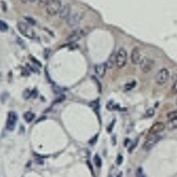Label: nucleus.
Segmentation results:
<instances>
[{
    "label": "nucleus",
    "mask_w": 177,
    "mask_h": 177,
    "mask_svg": "<svg viewBox=\"0 0 177 177\" xmlns=\"http://www.w3.org/2000/svg\"><path fill=\"white\" fill-rule=\"evenodd\" d=\"M154 110L152 108H150L148 110H147L146 114H145V116L147 117H151V116H153L154 114Z\"/></svg>",
    "instance_id": "obj_22"
},
{
    "label": "nucleus",
    "mask_w": 177,
    "mask_h": 177,
    "mask_svg": "<svg viewBox=\"0 0 177 177\" xmlns=\"http://www.w3.org/2000/svg\"><path fill=\"white\" fill-rule=\"evenodd\" d=\"M127 60V53L124 48H121L116 55V66L121 69L125 66Z\"/></svg>",
    "instance_id": "obj_3"
},
{
    "label": "nucleus",
    "mask_w": 177,
    "mask_h": 177,
    "mask_svg": "<svg viewBox=\"0 0 177 177\" xmlns=\"http://www.w3.org/2000/svg\"><path fill=\"white\" fill-rule=\"evenodd\" d=\"M35 114L31 112H27L24 115V119L27 123H30L35 118Z\"/></svg>",
    "instance_id": "obj_16"
},
{
    "label": "nucleus",
    "mask_w": 177,
    "mask_h": 177,
    "mask_svg": "<svg viewBox=\"0 0 177 177\" xmlns=\"http://www.w3.org/2000/svg\"><path fill=\"white\" fill-rule=\"evenodd\" d=\"M106 64L107 69H110L114 67V64H116V55L114 54H112L110 56L108 61Z\"/></svg>",
    "instance_id": "obj_14"
},
{
    "label": "nucleus",
    "mask_w": 177,
    "mask_h": 177,
    "mask_svg": "<svg viewBox=\"0 0 177 177\" xmlns=\"http://www.w3.org/2000/svg\"><path fill=\"white\" fill-rule=\"evenodd\" d=\"M169 78V73L165 68L160 69L155 75V81L159 85H163L167 82Z\"/></svg>",
    "instance_id": "obj_4"
},
{
    "label": "nucleus",
    "mask_w": 177,
    "mask_h": 177,
    "mask_svg": "<svg viewBox=\"0 0 177 177\" xmlns=\"http://www.w3.org/2000/svg\"><path fill=\"white\" fill-rule=\"evenodd\" d=\"M18 120V116L15 112H10L9 113L8 119L6 123V128L9 131L14 130Z\"/></svg>",
    "instance_id": "obj_9"
},
{
    "label": "nucleus",
    "mask_w": 177,
    "mask_h": 177,
    "mask_svg": "<svg viewBox=\"0 0 177 177\" xmlns=\"http://www.w3.org/2000/svg\"><path fill=\"white\" fill-rule=\"evenodd\" d=\"M136 85V82L135 81H132V82L127 83L125 85V89L127 91H130L132 89H133L135 87Z\"/></svg>",
    "instance_id": "obj_18"
},
{
    "label": "nucleus",
    "mask_w": 177,
    "mask_h": 177,
    "mask_svg": "<svg viewBox=\"0 0 177 177\" xmlns=\"http://www.w3.org/2000/svg\"><path fill=\"white\" fill-rule=\"evenodd\" d=\"M49 1V0H36L35 2L37 3L39 5L43 6V7H46Z\"/></svg>",
    "instance_id": "obj_23"
},
{
    "label": "nucleus",
    "mask_w": 177,
    "mask_h": 177,
    "mask_svg": "<svg viewBox=\"0 0 177 177\" xmlns=\"http://www.w3.org/2000/svg\"><path fill=\"white\" fill-rule=\"evenodd\" d=\"M31 96V92L29 90L27 89L25 90V91L24 92V94H23V97L25 99H29Z\"/></svg>",
    "instance_id": "obj_24"
},
{
    "label": "nucleus",
    "mask_w": 177,
    "mask_h": 177,
    "mask_svg": "<svg viewBox=\"0 0 177 177\" xmlns=\"http://www.w3.org/2000/svg\"><path fill=\"white\" fill-rule=\"evenodd\" d=\"M122 161H123V157H122V156L119 155L118 158H117L116 163L118 164L119 165H120L122 163Z\"/></svg>",
    "instance_id": "obj_25"
},
{
    "label": "nucleus",
    "mask_w": 177,
    "mask_h": 177,
    "mask_svg": "<svg viewBox=\"0 0 177 177\" xmlns=\"http://www.w3.org/2000/svg\"><path fill=\"white\" fill-rule=\"evenodd\" d=\"M17 29L20 33L29 39H34L35 36V33L28 25L23 22H18L17 25Z\"/></svg>",
    "instance_id": "obj_2"
},
{
    "label": "nucleus",
    "mask_w": 177,
    "mask_h": 177,
    "mask_svg": "<svg viewBox=\"0 0 177 177\" xmlns=\"http://www.w3.org/2000/svg\"><path fill=\"white\" fill-rule=\"evenodd\" d=\"M131 61L134 64H138L141 61V55L138 48L135 47L131 52Z\"/></svg>",
    "instance_id": "obj_12"
},
{
    "label": "nucleus",
    "mask_w": 177,
    "mask_h": 177,
    "mask_svg": "<svg viewBox=\"0 0 177 177\" xmlns=\"http://www.w3.org/2000/svg\"><path fill=\"white\" fill-rule=\"evenodd\" d=\"M172 90L174 93H177V80L173 84L172 87Z\"/></svg>",
    "instance_id": "obj_26"
},
{
    "label": "nucleus",
    "mask_w": 177,
    "mask_h": 177,
    "mask_svg": "<svg viewBox=\"0 0 177 177\" xmlns=\"http://www.w3.org/2000/svg\"><path fill=\"white\" fill-rule=\"evenodd\" d=\"M66 20L67 24L69 27L74 28L79 25L81 21V16L77 13H72Z\"/></svg>",
    "instance_id": "obj_8"
},
{
    "label": "nucleus",
    "mask_w": 177,
    "mask_h": 177,
    "mask_svg": "<svg viewBox=\"0 0 177 177\" xmlns=\"http://www.w3.org/2000/svg\"><path fill=\"white\" fill-rule=\"evenodd\" d=\"M86 31L85 30V29H77L73 31L69 37H67V41L69 42V43H75L81 39L86 34Z\"/></svg>",
    "instance_id": "obj_7"
},
{
    "label": "nucleus",
    "mask_w": 177,
    "mask_h": 177,
    "mask_svg": "<svg viewBox=\"0 0 177 177\" xmlns=\"http://www.w3.org/2000/svg\"><path fill=\"white\" fill-rule=\"evenodd\" d=\"M107 66L106 64H98L95 66V72L97 76L100 78H102L106 74V70H107Z\"/></svg>",
    "instance_id": "obj_13"
},
{
    "label": "nucleus",
    "mask_w": 177,
    "mask_h": 177,
    "mask_svg": "<svg viewBox=\"0 0 177 177\" xmlns=\"http://www.w3.org/2000/svg\"><path fill=\"white\" fill-rule=\"evenodd\" d=\"M20 1L24 3H28V2L33 3L36 1V0H20Z\"/></svg>",
    "instance_id": "obj_28"
},
{
    "label": "nucleus",
    "mask_w": 177,
    "mask_h": 177,
    "mask_svg": "<svg viewBox=\"0 0 177 177\" xmlns=\"http://www.w3.org/2000/svg\"><path fill=\"white\" fill-rule=\"evenodd\" d=\"M31 96L33 98H36L37 96V91L35 89L31 92Z\"/></svg>",
    "instance_id": "obj_27"
},
{
    "label": "nucleus",
    "mask_w": 177,
    "mask_h": 177,
    "mask_svg": "<svg viewBox=\"0 0 177 177\" xmlns=\"http://www.w3.org/2000/svg\"><path fill=\"white\" fill-rule=\"evenodd\" d=\"M162 139V137L160 135H154V136L150 138L145 142L143 145V149L145 151H149L152 149L156 144L160 141Z\"/></svg>",
    "instance_id": "obj_6"
},
{
    "label": "nucleus",
    "mask_w": 177,
    "mask_h": 177,
    "mask_svg": "<svg viewBox=\"0 0 177 177\" xmlns=\"http://www.w3.org/2000/svg\"><path fill=\"white\" fill-rule=\"evenodd\" d=\"M166 127L165 125L163 122H157L152 125L150 128L149 133L151 135H156L158 133H161Z\"/></svg>",
    "instance_id": "obj_11"
},
{
    "label": "nucleus",
    "mask_w": 177,
    "mask_h": 177,
    "mask_svg": "<svg viewBox=\"0 0 177 177\" xmlns=\"http://www.w3.org/2000/svg\"><path fill=\"white\" fill-rule=\"evenodd\" d=\"M154 64V62L153 60L150 58L144 57L141 59L139 63L140 68L142 72L147 73L152 69Z\"/></svg>",
    "instance_id": "obj_5"
},
{
    "label": "nucleus",
    "mask_w": 177,
    "mask_h": 177,
    "mask_svg": "<svg viewBox=\"0 0 177 177\" xmlns=\"http://www.w3.org/2000/svg\"><path fill=\"white\" fill-rule=\"evenodd\" d=\"M107 108L109 110H113L118 109L119 108V107L118 106V105H115L114 102H109L107 105Z\"/></svg>",
    "instance_id": "obj_20"
},
{
    "label": "nucleus",
    "mask_w": 177,
    "mask_h": 177,
    "mask_svg": "<svg viewBox=\"0 0 177 177\" xmlns=\"http://www.w3.org/2000/svg\"><path fill=\"white\" fill-rule=\"evenodd\" d=\"M176 105H177V99L176 100Z\"/></svg>",
    "instance_id": "obj_29"
},
{
    "label": "nucleus",
    "mask_w": 177,
    "mask_h": 177,
    "mask_svg": "<svg viewBox=\"0 0 177 177\" xmlns=\"http://www.w3.org/2000/svg\"><path fill=\"white\" fill-rule=\"evenodd\" d=\"M167 128L168 130H172L177 128V119H169L167 124Z\"/></svg>",
    "instance_id": "obj_15"
},
{
    "label": "nucleus",
    "mask_w": 177,
    "mask_h": 177,
    "mask_svg": "<svg viewBox=\"0 0 177 177\" xmlns=\"http://www.w3.org/2000/svg\"><path fill=\"white\" fill-rule=\"evenodd\" d=\"M94 162L95 165L98 167H100L102 166V160L98 155H96L94 156Z\"/></svg>",
    "instance_id": "obj_19"
},
{
    "label": "nucleus",
    "mask_w": 177,
    "mask_h": 177,
    "mask_svg": "<svg viewBox=\"0 0 177 177\" xmlns=\"http://www.w3.org/2000/svg\"><path fill=\"white\" fill-rule=\"evenodd\" d=\"M167 118L168 119H177V110L172 111L167 114Z\"/></svg>",
    "instance_id": "obj_21"
},
{
    "label": "nucleus",
    "mask_w": 177,
    "mask_h": 177,
    "mask_svg": "<svg viewBox=\"0 0 177 177\" xmlns=\"http://www.w3.org/2000/svg\"><path fill=\"white\" fill-rule=\"evenodd\" d=\"M62 4L61 0H49L46 6V13L51 16L59 14Z\"/></svg>",
    "instance_id": "obj_1"
},
{
    "label": "nucleus",
    "mask_w": 177,
    "mask_h": 177,
    "mask_svg": "<svg viewBox=\"0 0 177 177\" xmlns=\"http://www.w3.org/2000/svg\"><path fill=\"white\" fill-rule=\"evenodd\" d=\"M72 13L71 6L68 3H65L61 6L59 12V17L62 20H67Z\"/></svg>",
    "instance_id": "obj_10"
},
{
    "label": "nucleus",
    "mask_w": 177,
    "mask_h": 177,
    "mask_svg": "<svg viewBox=\"0 0 177 177\" xmlns=\"http://www.w3.org/2000/svg\"><path fill=\"white\" fill-rule=\"evenodd\" d=\"M9 30V25L5 21L0 20V31L5 32Z\"/></svg>",
    "instance_id": "obj_17"
}]
</instances>
